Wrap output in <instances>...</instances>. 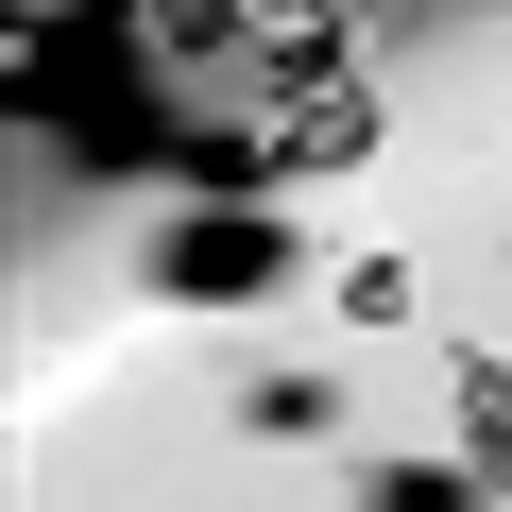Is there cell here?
<instances>
[{
	"instance_id": "cell-1",
	"label": "cell",
	"mask_w": 512,
	"mask_h": 512,
	"mask_svg": "<svg viewBox=\"0 0 512 512\" xmlns=\"http://www.w3.org/2000/svg\"><path fill=\"white\" fill-rule=\"evenodd\" d=\"M154 274H171V291H274V274H291V222H256V205H239V222H171Z\"/></svg>"
},
{
	"instance_id": "cell-2",
	"label": "cell",
	"mask_w": 512,
	"mask_h": 512,
	"mask_svg": "<svg viewBox=\"0 0 512 512\" xmlns=\"http://www.w3.org/2000/svg\"><path fill=\"white\" fill-rule=\"evenodd\" d=\"M461 444L512 461V359H461Z\"/></svg>"
},
{
	"instance_id": "cell-3",
	"label": "cell",
	"mask_w": 512,
	"mask_h": 512,
	"mask_svg": "<svg viewBox=\"0 0 512 512\" xmlns=\"http://www.w3.org/2000/svg\"><path fill=\"white\" fill-rule=\"evenodd\" d=\"M376 512H461V478H393V495H376Z\"/></svg>"
}]
</instances>
